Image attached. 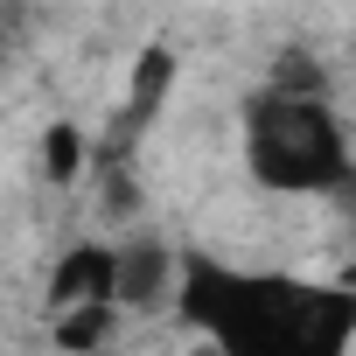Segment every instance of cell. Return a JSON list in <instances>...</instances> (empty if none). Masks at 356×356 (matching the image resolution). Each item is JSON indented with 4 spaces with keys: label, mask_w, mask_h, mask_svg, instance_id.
Here are the masks:
<instances>
[{
    "label": "cell",
    "mask_w": 356,
    "mask_h": 356,
    "mask_svg": "<svg viewBox=\"0 0 356 356\" xmlns=\"http://www.w3.org/2000/svg\"><path fill=\"white\" fill-rule=\"evenodd\" d=\"M175 314L224 356H349L356 349V286L252 273L224 259H182Z\"/></svg>",
    "instance_id": "obj_1"
},
{
    "label": "cell",
    "mask_w": 356,
    "mask_h": 356,
    "mask_svg": "<svg viewBox=\"0 0 356 356\" xmlns=\"http://www.w3.org/2000/svg\"><path fill=\"white\" fill-rule=\"evenodd\" d=\"M245 175L273 196H349L356 154L321 77H280L245 98Z\"/></svg>",
    "instance_id": "obj_2"
},
{
    "label": "cell",
    "mask_w": 356,
    "mask_h": 356,
    "mask_svg": "<svg viewBox=\"0 0 356 356\" xmlns=\"http://www.w3.org/2000/svg\"><path fill=\"white\" fill-rule=\"evenodd\" d=\"M91 300H112V307H119V245L77 238V245L56 259V273H49V314L91 307Z\"/></svg>",
    "instance_id": "obj_3"
},
{
    "label": "cell",
    "mask_w": 356,
    "mask_h": 356,
    "mask_svg": "<svg viewBox=\"0 0 356 356\" xmlns=\"http://www.w3.org/2000/svg\"><path fill=\"white\" fill-rule=\"evenodd\" d=\"M175 286H182V259H175L161 238H133L119 245V307H175Z\"/></svg>",
    "instance_id": "obj_4"
},
{
    "label": "cell",
    "mask_w": 356,
    "mask_h": 356,
    "mask_svg": "<svg viewBox=\"0 0 356 356\" xmlns=\"http://www.w3.org/2000/svg\"><path fill=\"white\" fill-rule=\"evenodd\" d=\"M168 91H175V49L168 42H147L140 63H133V84H126V133L154 126L161 105H168Z\"/></svg>",
    "instance_id": "obj_5"
},
{
    "label": "cell",
    "mask_w": 356,
    "mask_h": 356,
    "mask_svg": "<svg viewBox=\"0 0 356 356\" xmlns=\"http://www.w3.org/2000/svg\"><path fill=\"white\" fill-rule=\"evenodd\" d=\"M112 314H119L112 300H91V307H63L49 335H56V349H63V356H98V349L112 342Z\"/></svg>",
    "instance_id": "obj_6"
},
{
    "label": "cell",
    "mask_w": 356,
    "mask_h": 356,
    "mask_svg": "<svg viewBox=\"0 0 356 356\" xmlns=\"http://www.w3.org/2000/svg\"><path fill=\"white\" fill-rule=\"evenodd\" d=\"M35 154H42V182H56V189H70L77 175L91 168V140H84V126H70V119H56Z\"/></svg>",
    "instance_id": "obj_7"
},
{
    "label": "cell",
    "mask_w": 356,
    "mask_h": 356,
    "mask_svg": "<svg viewBox=\"0 0 356 356\" xmlns=\"http://www.w3.org/2000/svg\"><path fill=\"white\" fill-rule=\"evenodd\" d=\"M22 42V0H0V56Z\"/></svg>",
    "instance_id": "obj_8"
},
{
    "label": "cell",
    "mask_w": 356,
    "mask_h": 356,
    "mask_svg": "<svg viewBox=\"0 0 356 356\" xmlns=\"http://www.w3.org/2000/svg\"><path fill=\"white\" fill-rule=\"evenodd\" d=\"M349 224H356V217H349Z\"/></svg>",
    "instance_id": "obj_9"
}]
</instances>
